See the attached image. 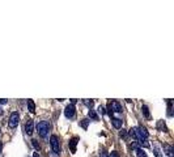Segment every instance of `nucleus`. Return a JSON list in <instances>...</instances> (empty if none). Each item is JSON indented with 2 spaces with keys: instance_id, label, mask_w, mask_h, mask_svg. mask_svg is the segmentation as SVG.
<instances>
[{
  "instance_id": "f257e3e1",
  "label": "nucleus",
  "mask_w": 174,
  "mask_h": 157,
  "mask_svg": "<svg viewBox=\"0 0 174 157\" xmlns=\"http://www.w3.org/2000/svg\"><path fill=\"white\" fill-rule=\"evenodd\" d=\"M128 134L131 135V136H135L139 141H141V140H147V137L149 136L147 128H144V127H132L131 130L128 131Z\"/></svg>"
},
{
  "instance_id": "f03ea898",
  "label": "nucleus",
  "mask_w": 174,
  "mask_h": 157,
  "mask_svg": "<svg viewBox=\"0 0 174 157\" xmlns=\"http://www.w3.org/2000/svg\"><path fill=\"white\" fill-rule=\"evenodd\" d=\"M37 130H38V135L41 137H46L50 130V123L48 121H41L38 124H37Z\"/></svg>"
},
{
  "instance_id": "7ed1b4c3",
  "label": "nucleus",
  "mask_w": 174,
  "mask_h": 157,
  "mask_svg": "<svg viewBox=\"0 0 174 157\" xmlns=\"http://www.w3.org/2000/svg\"><path fill=\"white\" fill-rule=\"evenodd\" d=\"M114 113H122V105L118 101H111L108 105V114L113 117Z\"/></svg>"
},
{
  "instance_id": "20e7f679",
  "label": "nucleus",
  "mask_w": 174,
  "mask_h": 157,
  "mask_svg": "<svg viewBox=\"0 0 174 157\" xmlns=\"http://www.w3.org/2000/svg\"><path fill=\"white\" fill-rule=\"evenodd\" d=\"M50 145H51L53 150L57 155L60 153V141H59V137L57 135H53L51 137H50Z\"/></svg>"
},
{
  "instance_id": "39448f33",
  "label": "nucleus",
  "mask_w": 174,
  "mask_h": 157,
  "mask_svg": "<svg viewBox=\"0 0 174 157\" xmlns=\"http://www.w3.org/2000/svg\"><path fill=\"white\" fill-rule=\"evenodd\" d=\"M18 121H20V115H18V113H17V111H13V113L11 114V117H9L8 126H9L11 128H15V127H17Z\"/></svg>"
},
{
  "instance_id": "423d86ee",
  "label": "nucleus",
  "mask_w": 174,
  "mask_h": 157,
  "mask_svg": "<svg viewBox=\"0 0 174 157\" xmlns=\"http://www.w3.org/2000/svg\"><path fill=\"white\" fill-rule=\"evenodd\" d=\"M64 115L66 118L68 119H72L75 118V115H76V109H75V105H67L66 106V109H64Z\"/></svg>"
},
{
  "instance_id": "0eeeda50",
  "label": "nucleus",
  "mask_w": 174,
  "mask_h": 157,
  "mask_svg": "<svg viewBox=\"0 0 174 157\" xmlns=\"http://www.w3.org/2000/svg\"><path fill=\"white\" fill-rule=\"evenodd\" d=\"M25 132H26L29 136L33 135V132H34V122L33 121L26 122V124H25Z\"/></svg>"
},
{
  "instance_id": "6e6552de",
  "label": "nucleus",
  "mask_w": 174,
  "mask_h": 157,
  "mask_svg": "<svg viewBox=\"0 0 174 157\" xmlns=\"http://www.w3.org/2000/svg\"><path fill=\"white\" fill-rule=\"evenodd\" d=\"M77 141H79V137H72V139L70 140V147H71V150H72V153L76 152V145H77Z\"/></svg>"
},
{
  "instance_id": "1a4fd4ad",
  "label": "nucleus",
  "mask_w": 174,
  "mask_h": 157,
  "mask_svg": "<svg viewBox=\"0 0 174 157\" xmlns=\"http://www.w3.org/2000/svg\"><path fill=\"white\" fill-rule=\"evenodd\" d=\"M111 123H113V126L115 128H118V130L122 128V124H123L119 118H111Z\"/></svg>"
},
{
  "instance_id": "9d476101",
  "label": "nucleus",
  "mask_w": 174,
  "mask_h": 157,
  "mask_svg": "<svg viewBox=\"0 0 174 157\" xmlns=\"http://www.w3.org/2000/svg\"><path fill=\"white\" fill-rule=\"evenodd\" d=\"M28 110L32 113V114L35 113V104H34L33 99H28Z\"/></svg>"
},
{
  "instance_id": "9b49d317",
  "label": "nucleus",
  "mask_w": 174,
  "mask_h": 157,
  "mask_svg": "<svg viewBox=\"0 0 174 157\" xmlns=\"http://www.w3.org/2000/svg\"><path fill=\"white\" fill-rule=\"evenodd\" d=\"M141 113H143V115H144L147 119H149L151 118V113H149V109H148V106H145V105H143L141 106Z\"/></svg>"
},
{
  "instance_id": "f8f14e48",
  "label": "nucleus",
  "mask_w": 174,
  "mask_h": 157,
  "mask_svg": "<svg viewBox=\"0 0 174 157\" xmlns=\"http://www.w3.org/2000/svg\"><path fill=\"white\" fill-rule=\"evenodd\" d=\"M83 102H84V105L88 106L90 110H92L93 106H94V101H93V99H88V98H86V99H83Z\"/></svg>"
},
{
  "instance_id": "ddd939ff",
  "label": "nucleus",
  "mask_w": 174,
  "mask_h": 157,
  "mask_svg": "<svg viewBox=\"0 0 174 157\" xmlns=\"http://www.w3.org/2000/svg\"><path fill=\"white\" fill-rule=\"evenodd\" d=\"M88 117H89V118H92L93 121H97V119H98V115H97V113H96L94 110H89Z\"/></svg>"
},
{
  "instance_id": "4468645a",
  "label": "nucleus",
  "mask_w": 174,
  "mask_h": 157,
  "mask_svg": "<svg viewBox=\"0 0 174 157\" xmlns=\"http://www.w3.org/2000/svg\"><path fill=\"white\" fill-rule=\"evenodd\" d=\"M164 148H165V153L169 157H173V148L170 145H164Z\"/></svg>"
},
{
  "instance_id": "2eb2a0df",
  "label": "nucleus",
  "mask_w": 174,
  "mask_h": 157,
  "mask_svg": "<svg viewBox=\"0 0 174 157\" xmlns=\"http://www.w3.org/2000/svg\"><path fill=\"white\" fill-rule=\"evenodd\" d=\"M136 153H138V157H148L147 153H145L141 148H138V149H136Z\"/></svg>"
},
{
  "instance_id": "dca6fc26",
  "label": "nucleus",
  "mask_w": 174,
  "mask_h": 157,
  "mask_svg": "<svg viewBox=\"0 0 174 157\" xmlns=\"http://www.w3.org/2000/svg\"><path fill=\"white\" fill-rule=\"evenodd\" d=\"M153 152H154V156L156 157H163V155H161V150L158 147H153Z\"/></svg>"
},
{
  "instance_id": "f3484780",
  "label": "nucleus",
  "mask_w": 174,
  "mask_h": 157,
  "mask_svg": "<svg viewBox=\"0 0 174 157\" xmlns=\"http://www.w3.org/2000/svg\"><path fill=\"white\" fill-rule=\"evenodd\" d=\"M88 123H89V121H88V119H83V121L80 122V124H81V127H83L84 130H86V128H88Z\"/></svg>"
},
{
  "instance_id": "a211bd4d",
  "label": "nucleus",
  "mask_w": 174,
  "mask_h": 157,
  "mask_svg": "<svg viewBox=\"0 0 174 157\" xmlns=\"http://www.w3.org/2000/svg\"><path fill=\"white\" fill-rule=\"evenodd\" d=\"M138 143L140 144L141 147H144V148H148V147H149V144L147 143V140H141V141H138Z\"/></svg>"
},
{
  "instance_id": "6ab92c4d",
  "label": "nucleus",
  "mask_w": 174,
  "mask_h": 157,
  "mask_svg": "<svg viewBox=\"0 0 174 157\" xmlns=\"http://www.w3.org/2000/svg\"><path fill=\"white\" fill-rule=\"evenodd\" d=\"M32 144H33V147L35 148V149H41V147H39V144H38V141H37V140H32Z\"/></svg>"
},
{
  "instance_id": "aec40b11",
  "label": "nucleus",
  "mask_w": 174,
  "mask_h": 157,
  "mask_svg": "<svg viewBox=\"0 0 174 157\" xmlns=\"http://www.w3.org/2000/svg\"><path fill=\"white\" fill-rule=\"evenodd\" d=\"M98 113H99V114H101V115H103L105 113H106V111H105V109H103V106H101V105L98 106Z\"/></svg>"
},
{
  "instance_id": "412c9836",
  "label": "nucleus",
  "mask_w": 174,
  "mask_h": 157,
  "mask_svg": "<svg viewBox=\"0 0 174 157\" xmlns=\"http://www.w3.org/2000/svg\"><path fill=\"white\" fill-rule=\"evenodd\" d=\"M109 157H121V156H119V153H118L117 150H113V152L110 153V156H109Z\"/></svg>"
},
{
  "instance_id": "4be33fe9",
  "label": "nucleus",
  "mask_w": 174,
  "mask_h": 157,
  "mask_svg": "<svg viewBox=\"0 0 174 157\" xmlns=\"http://www.w3.org/2000/svg\"><path fill=\"white\" fill-rule=\"evenodd\" d=\"M126 135H127V132H126L124 130H122L121 132H119V136H121V137H126Z\"/></svg>"
},
{
  "instance_id": "5701e85b",
  "label": "nucleus",
  "mask_w": 174,
  "mask_h": 157,
  "mask_svg": "<svg viewBox=\"0 0 174 157\" xmlns=\"http://www.w3.org/2000/svg\"><path fill=\"white\" fill-rule=\"evenodd\" d=\"M7 102H8V99H5V98H0V104H2V105H5Z\"/></svg>"
},
{
  "instance_id": "b1692460",
  "label": "nucleus",
  "mask_w": 174,
  "mask_h": 157,
  "mask_svg": "<svg viewBox=\"0 0 174 157\" xmlns=\"http://www.w3.org/2000/svg\"><path fill=\"white\" fill-rule=\"evenodd\" d=\"M99 157H109V155L106 152H101V156H99Z\"/></svg>"
},
{
  "instance_id": "393cba45",
  "label": "nucleus",
  "mask_w": 174,
  "mask_h": 157,
  "mask_svg": "<svg viewBox=\"0 0 174 157\" xmlns=\"http://www.w3.org/2000/svg\"><path fill=\"white\" fill-rule=\"evenodd\" d=\"M76 102H77V99H76V98H72V99H71V105H75Z\"/></svg>"
},
{
  "instance_id": "a878e982",
  "label": "nucleus",
  "mask_w": 174,
  "mask_h": 157,
  "mask_svg": "<svg viewBox=\"0 0 174 157\" xmlns=\"http://www.w3.org/2000/svg\"><path fill=\"white\" fill-rule=\"evenodd\" d=\"M2 150H3V143L0 141V153H2Z\"/></svg>"
},
{
  "instance_id": "bb28decb",
  "label": "nucleus",
  "mask_w": 174,
  "mask_h": 157,
  "mask_svg": "<svg viewBox=\"0 0 174 157\" xmlns=\"http://www.w3.org/2000/svg\"><path fill=\"white\" fill-rule=\"evenodd\" d=\"M33 157H39V155H38V152H34V153H33Z\"/></svg>"
},
{
  "instance_id": "cd10ccee",
  "label": "nucleus",
  "mask_w": 174,
  "mask_h": 157,
  "mask_svg": "<svg viewBox=\"0 0 174 157\" xmlns=\"http://www.w3.org/2000/svg\"><path fill=\"white\" fill-rule=\"evenodd\" d=\"M3 114V111H2V109H0V115H2Z\"/></svg>"
}]
</instances>
